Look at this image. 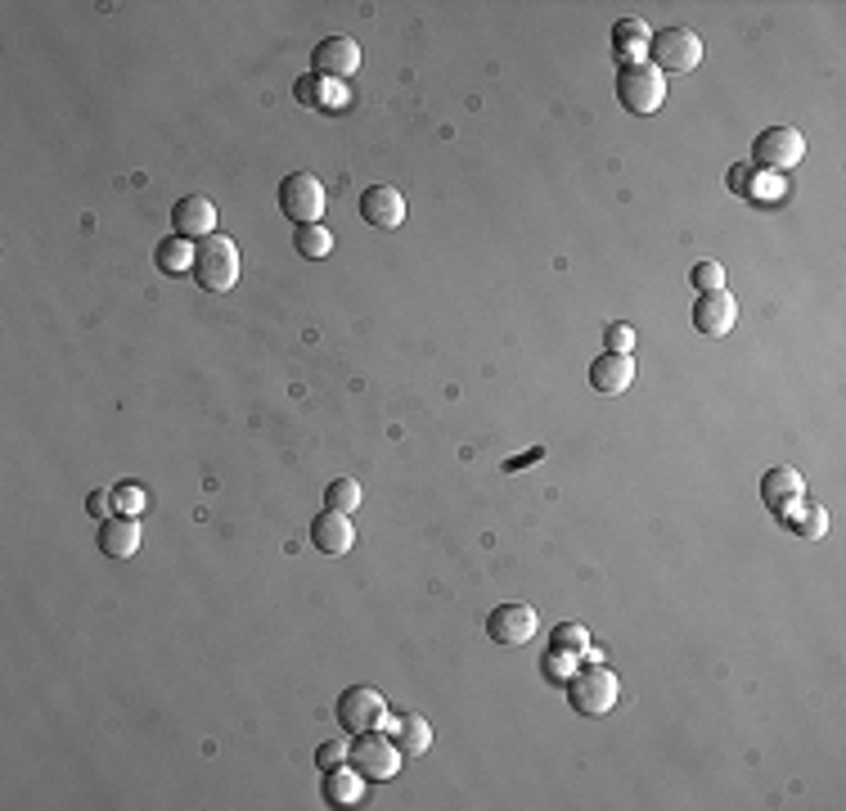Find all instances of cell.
Instances as JSON below:
<instances>
[{
	"instance_id": "28",
	"label": "cell",
	"mask_w": 846,
	"mask_h": 811,
	"mask_svg": "<svg viewBox=\"0 0 846 811\" xmlns=\"http://www.w3.org/2000/svg\"><path fill=\"white\" fill-rule=\"evenodd\" d=\"M689 280H694L703 293H716V289H725V267H721V262H698Z\"/></svg>"
},
{
	"instance_id": "9",
	"label": "cell",
	"mask_w": 846,
	"mask_h": 811,
	"mask_svg": "<svg viewBox=\"0 0 846 811\" xmlns=\"http://www.w3.org/2000/svg\"><path fill=\"white\" fill-rule=\"evenodd\" d=\"M361 68V46L352 37H324L315 50H311V72L315 77H329V81H352Z\"/></svg>"
},
{
	"instance_id": "5",
	"label": "cell",
	"mask_w": 846,
	"mask_h": 811,
	"mask_svg": "<svg viewBox=\"0 0 846 811\" xmlns=\"http://www.w3.org/2000/svg\"><path fill=\"white\" fill-rule=\"evenodd\" d=\"M567 703L581 712V717H604L613 712L617 703V677L604 668V663H590L585 672H576L567 681Z\"/></svg>"
},
{
	"instance_id": "25",
	"label": "cell",
	"mask_w": 846,
	"mask_h": 811,
	"mask_svg": "<svg viewBox=\"0 0 846 811\" xmlns=\"http://www.w3.org/2000/svg\"><path fill=\"white\" fill-rule=\"evenodd\" d=\"M554 649H567V654H581V659H585V649H590V640H585V627H576V622H563V627L554 631Z\"/></svg>"
},
{
	"instance_id": "32",
	"label": "cell",
	"mask_w": 846,
	"mask_h": 811,
	"mask_svg": "<svg viewBox=\"0 0 846 811\" xmlns=\"http://www.w3.org/2000/svg\"><path fill=\"white\" fill-rule=\"evenodd\" d=\"M87 510H91L95 519H100V514H104V519H113V497H104V492H91V497H87Z\"/></svg>"
},
{
	"instance_id": "14",
	"label": "cell",
	"mask_w": 846,
	"mask_h": 811,
	"mask_svg": "<svg viewBox=\"0 0 846 811\" xmlns=\"http://www.w3.org/2000/svg\"><path fill=\"white\" fill-rule=\"evenodd\" d=\"M311 541H315V550L320 554H348L352 550V541H356V528H352V519L348 514H338V510H329L324 505V514H315L311 519Z\"/></svg>"
},
{
	"instance_id": "2",
	"label": "cell",
	"mask_w": 846,
	"mask_h": 811,
	"mask_svg": "<svg viewBox=\"0 0 846 811\" xmlns=\"http://www.w3.org/2000/svg\"><path fill=\"white\" fill-rule=\"evenodd\" d=\"M617 100H622L626 113L648 118V113H657L662 100H666V77H662L648 59H644V63H622V72H617Z\"/></svg>"
},
{
	"instance_id": "10",
	"label": "cell",
	"mask_w": 846,
	"mask_h": 811,
	"mask_svg": "<svg viewBox=\"0 0 846 811\" xmlns=\"http://www.w3.org/2000/svg\"><path fill=\"white\" fill-rule=\"evenodd\" d=\"M486 635H491L495 644H510V649L527 644V640L536 635V609H532V604H500V609H491Z\"/></svg>"
},
{
	"instance_id": "29",
	"label": "cell",
	"mask_w": 846,
	"mask_h": 811,
	"mask_svg": "<svg viewBox=\"0 0 846 811\" xmlns=\"http://www.w3.org/2000/svg\"><path fill=\"white\" fill-rule=\"evenodd\" d=\"M315 767L320 771H338V767H348V744L343 740H329L315 749Z\"/></svg>"
},
{
	"instance_id": "18",
	"label": "cell",
	"mask_w": 846,
	"mask_h": 811,
	"mask_svg": "<svg viewBox=\"0 0 846 811\" xmlns=\"http://www.w3.org/2000/svg\"><path fill=\"white\" fill-rule=\"evenodd\" d=\"M648 41H653V32L644 28V19H622V23H613V54H617L622 63H644Z\"/></svg>"
},
{
	"instance_id": "11",
	"label": "cell",
	"mask_w": 846,
	"mask_h": 811,
	"mask_svg": "<svg viewBox=\"0 0 846 811\" xmlns=\"http://www.w3.org/2000/svg\"><path fill=\"white\" fill-rule=\"evenodd\" d=\"M734 320H738V302H734L725 289L703 293V298L694 302V330L707 334V339H725V334L734 330Z\"/></svg>"
},
{
	"instance_id": "4",
	"label": "cell",
	"mask_w": 846,
	"mask_h": 811,
	"mask_svg": "<svg viewBox=\"0 0 846 811\" xmlns=\"http://www.w3.org/2000/svg\"><path fill=\"white\" fill-rule=\"evenodd\" d=\"M806 158V136L797 127H766L752 140V168L761 172H788Z\"/></svg>"
},
{
	"instance_id": "13",
	"label": "cell",
	"mask_w": 846,
	"mask_h": 811,
	"mask_svg": "<svg viewBox=\"0 0 846 811\" xmlns=\"http://www.w3.org/2000/svg\"><path fill=\"white\" fill-rule=\"evenodd\" d=\"M802 492H806V482H802V473L797 469H771L766 478H761V501H766V510L771 514H788L793 505H802Z\"/></svg>"
},
{
	"instance_id": "1",
	"label": "cell",
	"mask_w": 846,
	"mask_h": 811,
	"mask_svg": "<svg viewBox=\"0 0 846 811\" xmlns=\"http://www.w3.org/2000/svg\"><path fill=\"white\" fill-rule=\"evenodd\" d=\"M194 280L208 293H230L239 284V243L230 234H208L194 243Z\"/></svg>"
},
{
	"instance_id": "27",
	"label": "cell",
	"mask_w": 846,
	"mask_h": 811,
	"mask_svg": "<svg viewBox=\"0 0 846 811\" xmlns=\"http://www.w3.org/2000/svg\"><path fill=\"white\" fill-rule=\"evenodd\" d=\"M293 100H298V104H306V109H315V104H324L329 96H324V87H320V77H315V72H306V77H298Z\"/></svg>"
},
{
	"instance_id": "7",
	"label": "cell",
	"mask_w": 846,
	"mask_h": 811,
	"mask_svg": "<svg viewBox=\"0 0 846 811\" xmlns=\"http://www.w3.org/2000/svg\"><path fill=\"white\" fill-rule=\"evenodd\" d=\"M280 212L293 226H320L324 217V186L311 172H293L280 181Z\"/></svg>"
},
{
	"instance_id": "12",
	"label": "cell",
	"mask_w": 846,
	"mask_h": 811,
	"mask_svg": "<svg viewBox=\"0 0 846 811\" xmlns=\"http://www.w3.org/2000/svg\"><path fill=\"white\" fill-rule=\"evenodd\" d=\"M361 221L374 226V230H396V226L405 221V199H401V190H392V186H370V190H361Z\"/></svg>"
},
{
	"instance_id": "26",
	"label": "cell",
	"mask_w": 846,
	"mask_h": 811,
	"mask_svg": "<svg viewBox=\"0 0 846 811\" xmlns=\"http://www.w3.org/2000/svg\"><path fill=\"white\" fill-rule=\"evenodd\" d=\"M113 510L118 514H140L144 510V492H140L135 482H118L113 487Z\"/></svg>"
},
{
	"instance_id": "8",
	"label": "cell",
	"mask_w": 846,
	"mask_h": 811,
	"mask_svg": "<svg viewBox=\"0 0 846 811\" xmlns=\"http://www.w3.org/2000/svg\"><path fill=\"white\" fill-rule=\"evenodd\" d=\"M348 767L365 780H392L401 771V749L383 740L379 730H370V735H356V744L348 749Z\"/></svg>"
},
{
	"instance_id": "21",
	"label": "cell",
	"mask_w": 846,
	"mask_h": 811,
	"mask_svg": "<svg viewBox=\"0 0 846 811\" xmlns=\"http://www.w3.org/2000/svg\"><path fill=\"white\" fill-rule=\"evenodd\" d=\"M153 262H158V271H167V276H177V271L194 267V249H190V239H181V234L162 239V243H158V253H153Z\"/></svg>"
},
{
	"instance_id": "23",
	"label": "cell",
	"mask_w": 846,
	"mask_h": 811,
	"mask_svg": "<svg viewBox=\"0 0 846 811\" xmlns=\"http://www.w3.org/2000/svg\"><path fill=\"white\" fill-rule=\"evenodd\" d=\"M324 505L338 510V514H352V510L361 505V482H356V478H333V482L324 487Z\"/></svg>"
},
{
	"instance_id": "24",
	"label": "cell",
	"mask_w": 846,
	"mask_h": 811,
	"mask_svg": "<svg viewBox=\"0 0 846 811\" xmlns=\"http://www.w3.org/2000/svg\"><path fill=\"white\" fill-rule=\"evenodd\" d=\"M779 523H788L802 541H819L824 537V528H828V519H824V510H802V505H793Z\"/></svg>"
},
{
	"instance_id": "6",
	"label": "cell",
	"mask_w": 846,
	"mask_h": 811,
	"mask_svg": "<svg viewBox=\"0 0 846 811\" xmlns=\"http://www.w3.org/2000/svg\"><path fill=\"white\" fill-rule=\"evenodd\" d=\"M338 721H343V730H352V735L383 730V725H392L387 721V699L374 685H352V690H343V699H338Z\"/></svg>"
},
{
	"instance_id": "15",
	"label": "cell",
	"mask_w": 846,
	"mask_h": 811,
	"mask_svg": "<svg viewBox=\"0 0 846 811\" xmlns=\"http://www.w3.org/2000/svg\"><path fill=\"white\" fill-rule=\"evenodd\" d=\"M172 230L181 239H208V234H216V208L203 194H185L172 208Z\"/></svg>"
},
{
	"instance_id": "31",
	"label": "cell",
	"mask_w": 846,
	"mask_h": 811,
	"mask_svg": "<svg viewBox=\"0 0 846 811\" xmlns=\"http://www.w3.org/2000/svg\"><path fill=\"white\" fill-rule=\"evenodd\" d=\"M747 186H752V168H747V162H734V168H729V190L747 194Z\"/></svg>"
},
{
	"instance_id": "16",
	"label": "cell",
	"mask_w": 846,
	"mask_h": 811,
	"mask_svg": "<svg viewBox=\"0 0 846 811\" xmlns=\"http://www.w3.org/2000/svg\"><path fill=\"white\" fill-rule=\"evenodd\" d=\"M590 383H595V392H604V397H617L635 383V361L622 352H604L595 366H590Z\"/></svg>"
},
{
	"instance_id": "22",
	"label": "cell",
	"mask_w": 846,
	"mask_h": 811,
	"mask_svg": "<svg viewBox=\"0 0 846 811\" xmlns=\"http://www.w3.org/2000/svg\"><path fill=\"white\" fill-rule=\"evenodd\" d=\"M293 249H298L302 258L320 262V258L333 253V234H329L324 226H298V230H293Z\"/></svg>"
},
{
	"instance_id": "30",
	"label": "cell",
	"mask_w": 846,
	"mask_h": 811,
	"mask_svg": "<svg viewBox=\"0 0 846 811\" xmlns=\"http://www.w3.org/2000/svg\"><path fill=\"white\" fill-rule=\"evenodd\" d=\"M631 348H635V330L626 320H617V324H608V352H622V357H631Z\"/></svg>"
},
{
	"instance_id": "20",
	"label": "cell",
	"mask_w": 846,
	"mask_h": 811,
	"mask_svg": "<svg viewBox=\"0 0 846 811\" xmlns=\"http://www.w3.org/2000/svg\"><path fill=\"white\" fill-rule=\"evenodd\" d=\"M392 744L401 749V758H419L423 749L433 744V730H429V721H423V717H405L392 730Z\"/></svg>"
},
{
	"instance_id": "19",
	"label": "cell",
	"mask_w": 846,
	"mask_h": 811,
	"mask_svg": "<svg viewBox=\"0 0 846 811\" xmlns=\"http://www.w3.org/2000/svg\"><path fill=\"white\" fill-rule=\"evenodd\" d=\"M361 793H365V775H356V771H324V798L333 802V807H356L361 802Z\"/></svg>"
},
{
	"instance_id": "17",
	"label": "cell",
	"mask_w": 846,
	"mask_h": 811,
	"mask_svg": "<svg viewBox=\"0 0 846 811\" xmlns=\"http://www.w3.org/2000/svg\"><path fill=\"white\" fill-rule=\"evenodd\" d=\"M100 550H104L109 559H131V554L140 550V523H135V519H122V514L104 519V523H100Z\"/></svg>"
},
{
	"instance_id": "3",
	"label": "cell",
	"mask_w": 846,
	"mask_h": 811,
	"mask_svg": "<svg viewBox=\"0 0 846 811\" xmlns=\"http://www.w3.org/2000/svg\"><path fill=\"white\" fill-rule=\"evenodd\" d=\"M648 54H653V68L662 77L666 72H694L703 63V37L694 28H662V32H653Z\"/></svg>"
}]
</instances>
